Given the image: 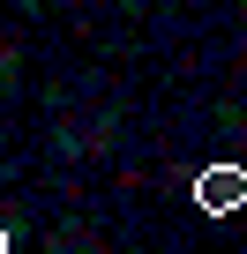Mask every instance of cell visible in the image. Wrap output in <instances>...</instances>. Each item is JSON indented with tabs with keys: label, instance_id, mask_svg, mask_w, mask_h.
<instances>
[{
	"label": "cell",
	"instance_id": "cell-1",
	"mask_svg": "<svg viewBox=\"0 0 247 254\" xmlns=\"http://www.w3.org/2000/svg\"><path fill=\"white\" fill-rule=\"evenodd\" d=\"M195 202H202L210 217L247 209V165H210V172H195Z\"/></svg>",
	"mask_w": 247,
	"mask_h": 254
}]
</instances>
